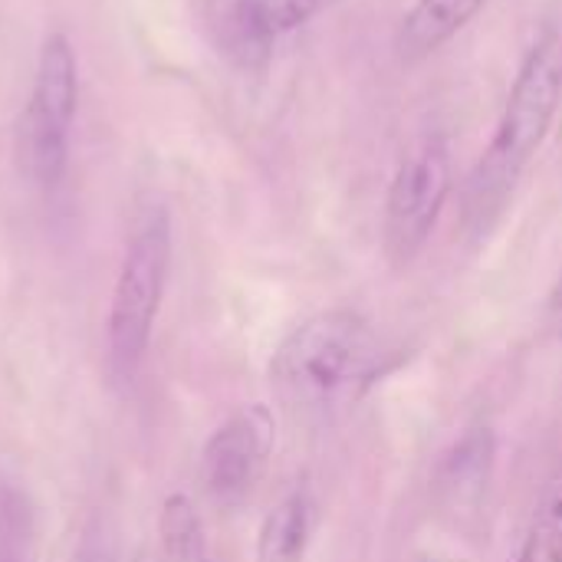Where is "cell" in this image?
I'll return each mask as SVG.
<instances>
[{
	"instance_id": "6da1fadb",
	"label": "cell",
	"mask_w": 562,
	"mask_h": 562,
	"mask_svg": "<svg viewBox=\"0 0 562 562\" xmlns=\"http://www.w3.org/2000/svg\"><path fill=\"white\" fill-rule=\"evenodd\" d=\"M562 105V3L543 20L537 40L530 43L517 79L510 86L507 105L501 112L497 132L474 165L464 198L461 224L471 240H487L501 224L520 178L543 148Z\"/></svg>"
},
{
	"instance_id": "7a4b0ae2",
	"label": "cell",
	"mask_w": 562,
	"mask_h": 562,
	"mask_svg": "<svg viewBox=\"0 0 562 562\" xmlns=\"http://www.w3.org/2000/svg\"><path fill=\"white\" fill-rule=\"evenodd\" d=\"M382 342L352 310L316 313L273 352L270 382L300 415H326L356 402L379 375Z\"/></svg>"
},
{
	"instance_id": "3957f363",
	"label": "cell",
	"mask_w": 562,
	"mask_h": 562,
	"mask_svg": "<svg viewBox=\"0 0 562 562\" xmlns=\"http://www.w3.org/2000/svg\"><path fill=\"white\" fill-rule=\"evenodd\" d=\"M168 273H171V217L161 204H151L138 217L128 237L109 303V323H105L109 369L122 382L135 379L148 352L155 319L161 313Z\"/></svg>"
},
{
	"instance_id": "277c9868",
	"label": "cell",
	"mask_w": 562,
	"mask_h": 562,
	"mask_svg": "<svg viewBox=\"0 0 562 562\" xmlns=\"http://www.w3.org/2000/svg\"><path fill=\"white\" fill-rule=\"evenodd\" d=\"M79 102V63L63 33H49L40 46L30 99L16 125L20 171L36 188H56L69 161V132Z\"/></svg>"
},
{
	"instance_id": "5b68a950",
	"label": "cell",
	"mask_w": 562,
	"mask_h": 562,
	"mask_svg": "<svg viewBox=\"0 0 562 562\" xmlns=\"http://www.w3.org/2000/svg\"><path fill=\"white\" fill-rule=\"evenodd\" d=\"M448 194H451V148L441 132H428L398 161L385 198L382 240L395 267L412 263L425 250L445 211Z\"/></svg>"
},
{
	"instance_id": "8992f818",
	"label": "cell",
	"mask_w": 562,
	"mask_h": 562,
	"mask_svg": "<svg viewBox=\"0 0 562 562\" xmlns=\"http://www.w3.org/2000/svg\"><path fill=\"white\" fill-rule=\"evenodd\" d=\"M277 441V422L267 405H244L207 438L201 454V484L217 507L244 504L260 484Z\"/></svg>"
},
{
	"instance_id": "52a82bcc",
	"label": "cell",
	"mask_w": 562,
	"mask_h": 562,
	"mask_svg": "<svg viewBox=\"0 0 562 562\" xmlns=\"http://www.w3.org/2000/svg\"><path fill=\"white\" fill-rule=\"evenodd\" d=\"M484 3L487 0H415L395 36L402 63H418L438 53L484 10Z\"/></svg>"
},
{
	"instance_id": "ba28073f",
	"label": "cell",
	"mask_w": 562,
	"mask_h": 562,
	"mask_svg": "<svg viewBox=\"0 0 562 562\" xmlns=\"http://www.w3.org/2000/svg\"><path fill=\"white\" fill-rule=\"evenodd\" d=\"M313 530V504L306 491L286 494L263 520L257 533L254 562H306Z\"/></svg>"
},
{
	"instance_id": "9c48e42d",
	"label": "cell",
	"mask_w": 562,
	"mask_h": 562,
	"mask_svg": "<svg viewBox=\"0 0 562 562\" xmlns=\"http://www.w3.org/2000/svg\"><path fill=\"white\" fill-rule=\"evenodd\" d=\"M326 0H237V26L250 43H273L310 23Z\"/></svg>"
},
{
	"instance_id": "30bf717a",
	"label": "cell",
	"mask_w": 562,
	"mask_h": 562,
	"mask_svg": "<svg viewBox=\"0 0 562 562\" xmlns=\"http://www.w3.org/2000/svg\"><path fill=\"white\" fill-rule=\"evenodd\" d=\"M158 533L168 562H211L201 514L188 494H168L158 517Z\"/></svg>"
},
{
	"instance_id": "8fae6325",
	"label": "cell",
	"mask_w": 562,
	"mask_h": 562,
	"mask_svg": "<svg viewBox=\"0 0 562 562\" xmlns=\"http://www.w3.org/2000/svg\"><path fill=\"white\" fill-rule=\"evenodd\" d=\"M517 562H562V477L547 491Z\"/></svg>"
},
{
	"instance_id": "7c38bea8",
	"label": "cell",
	"mask_w": 562,
	"mask_h": 562,
	"mask_svg": "<svg viewBox=\"0 0 562 562\" xmlns=\"http://www.w3.org/2000/svg\"><path fill=\"white\" fill-rule=\"evenodd\" d=\"M547 319H550V326L562 333V277L557 280V286H553V293H550V303H547Z\"/></svg>"
},
{
	"instance_id": "4fadbf2b",
	"label": "cell",
	"mask_w": 562,
	"mask_h": 562,
	"mask_svg": "<svg viewBox=\"0 0 562 562\" xmlns=\"http://www.w3.org/2000/svg\"><path fill=\"white\" fill-rule=\"evenodd\" d=\"M79 562H112V557H109V550H102V547H86Z\"/></svg>"
}]
</instances>
